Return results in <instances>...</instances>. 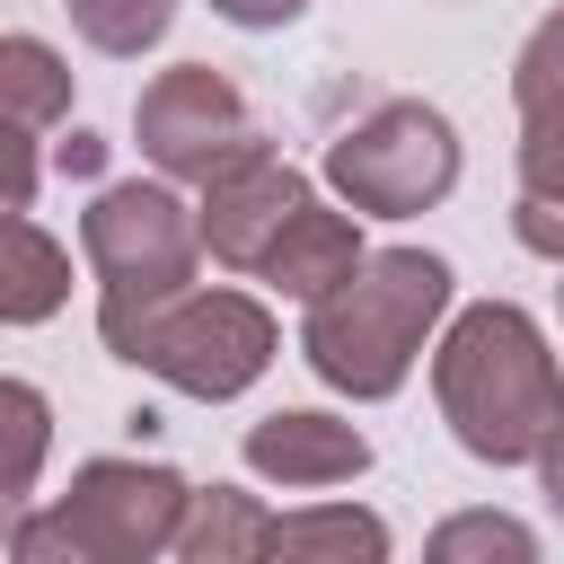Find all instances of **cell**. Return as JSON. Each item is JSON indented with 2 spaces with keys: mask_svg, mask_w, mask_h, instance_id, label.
Masks as SVG:
<instances>
[{
  "mask_svg": "<svg viewBox=\"0 0 564 564\" xmlns=\"http://www.w3.org/2000/svg\"><path fill=\"white\" fill-rule=\"evenodd\" d=\"M432 397L467 458L485 467H538V449L564 432V370L546 326L520 300H467L449 308L432 344Z\"/></svg>",
  "mask_w": 564,
  "mask_h": 564,
  "instance_id": "1",
  "label": "cell"
},
{
  "mask_svg": "<svg viewBox=\"0 0 564 564\" xmlns=\"http://www.w3.org/2000/svg\"><path fill=\"white\" fill-rule=\"evenodd\" d=\"M449 300H458L449 256H432V247H370L361 273L300 317V352H308V370H317L335 397L379 405V397H397V388L414 379V361L441 344Z\"/></svg>",
  "mask_w": 564,
  "mask_h": 564,
  "instance_id": "2",
  "label": "cell"
},
{
  "mask_svg": "<svg viewBox=\"0 0 564 564\" xmlns=\"http://www.w3.org/2000/svg\"><path fill=\"white\" fill-rule=\"evenodd\" d=\"M194 485L159 458H88L70 494L35 502L9 529V564H159L176 555Z\"/></svg>",
  "mask_w": 564,
  "mask_h": 564,
  "instance_id": "3",
  "label": "cell"
},
{
  "mask_svg": "<svg viewBox=\"0 0 564 564\" xmlns=\"http://www.w3.org/2000/svg\"><path fill=\"white\" fill-rule=\"evenodd\" d=\"M79 256L97 273V335L115 344L123 326H141L150 308L194 291L203 229L167 176H123V185H97V203L79 212Z\"/></svg>",
  "mask_w": 564,
  "mask_h": 564,
  "instance_id": "4",
  "label": "cell"
},
{
  "mask_svg": "<svg viewBox=\"0 0 564 564\" xmlns=\"http://www.w3.org/2000/svg\"><path fill=\"white\" fill-rule=\"evenodd\" d=\"M115 361L167 379L176 397H203V405H229L247 397L264 370H273V308L247 300V291H176L167 308H150L141 326H123L106 344Z\"/></svg>",
  "mask_w": 564,
  "mask_h": 564,
  "instance_id": "5",
  "label": "cell"
},
{
  "mask_svg": "<svg viewBox=\"0 0 564 564\" xmlns=\"http://www.w3.org/2000/svg\"><path fill=\"white\" fill-rule=\"evenodd\" d=\"M326 194L352 220H414L458 194V123L423 97H388L326 141Z\"/></svg>",
  "mask_w": 564,
  "mask_h": 564,
  "instance_id": "6",
  "label": "cell"
},
{
  "mask_svg": "<svg viewBox=\"0 0 564 564\" xmlns=\"http://www.w3.org/2000/svg\"><path fill=\"white\" fill-rule=\"evenodd\" d=\"M132 141H141V159H150L167 185H203L212 167H229V159L256 150L264 132H256V115H247V97H238L229 70L176 62V70H159V79L132 97Z\"/></svg>",
  "mask_w": 564,
  "mask_h": 564,
  "instance_id": "7",
  "label": "cell"
},
{
  "mask_svg": "<svg viewBox=\"0 0 564 564\" xmlns=\"http://www.w3.org/2000/svg\"><path fill=\"white\" fill-rule=\"evenodd\" d=\"M300 203H308V176H300L273 141L238 150L229 167H212V176L194 185L203 256H212V264H229V273H264V256H273V238L291 229V212H300Z\"/></svg>",
  "mask_w": 564,
  "mask_h": 564,
  "instance_id": "8",
  "label": "cell"
},
{
  "mask_svg": "<svg viewBox=\"0 0 564 564\" xmlns=\"http://www.w3.org/2000/svg\"><path fill=\"white\" fill-rule=\"evenodd\" d=\"M238 458H247V476H264L282 494H326V485H352L370 467V432L326 414V405H273L264 423H247Z\"/></svg>",
  "mask_w": 564,
  "mask_h": 564,
  "instance_id": "9",
  "label": "cell"
},
{
  "mask_svg": "<svg viewBox=\"0 0 564 564\" xmlns=\"http://www.w3.org/2000/svg\"><path fill=\"white\" fill-rule=\"evenodd\" d=\"M361 220L344 212V203H326V194H308L300 212H291V229L273 238V256H264V273L256 282H273L282 300H300V308H317V300H335L352 273H361Z\"/></svg>",
  "mask_w": 564,
  "mask_h": 564,
  "instance_id": "10",
  "label": "cell"
},
{
  "mask_svg": "<svg viewBox=\"0 0 564 564\" xmlns=\"http://www.w3.org/2000/svg\"><path fill=\"white\" fill-rule=\"evenodd\" d=\"M264 564H397V555L370 502H300V511H273Z\"/></svg>",
  "mask_w": 564,
  "mask_h": 564,
  "instance_id": "11",
  "label": "cell"
},
{
  "mask_svg": "<svg viewBox=\"0 0 564 564\" xmlns=\"http://www.w3.org/2000/svg\"><path fill=\"white\" fill-rule=\"evenodd\" d=\"M70 308V247L26 212H0V326H44Z\"/></svg>",
  "mask_w": 564,
  "mask_h": 564,
  "instance_id": "12",
  "label": "cell"
},
{
  "mask_svg": "<svg viewBox=\"0 0 564 564\" xmlns=\"http://www.w3.org/2000/svg\"><path fill=\"white\" fill-rule=\"evenodd\" d=\"M53 458V397L35 379H9L0 370V546L9 529L35 511V476Z\"/></svg>",
  "mask_w": 564,
  "mask_h": 564,
  "instance_id": "13",
  "label": "cell"
},
{
  "mask_svg": "<svg viewBox=\"0 0 564 564\" xmlns=\"http://www.w3.org/2000/svg\"><path fill=\"white\" fill-rule=\"evenodd\" d=\"M273 511L247 485H194L185 520H176V564H264Z\"/></svg>",
  "mask_w": 564,
  "mask_h": 564,
  "instance_id": "14",
  "label": "cell"
},
{
  "mask_svg": "<svg viewBox=\"0 0 564 564\" xmlns=\"http://www.w3.org/2000/svg\"><path fill=\"white\" fill-rule=\"evenodd\" d=\"M62 115H70V62L44 35H0V123L44 141Z\"/></svg>",
  "mask_w": 564,
  "mask_h": 564,
  "instance_id": "15",
  "label": "cell"
},
{
  "mask_svg": "<svg viewBox=\"0 0 564 564\" xmlns=\"http://www.w3.org/2000/svg\"><path fill=\"white\" fill-rule=\"evenodd\" d=\"M423 564H546V555H538V529H529L520 511L467 502V511H449V520L423 538Z\"/></svg>",
  "mask_w": 564,
  "mask_h": 564,
  "instance_id": "16",
  "label": "cell"
},
{
  "mask_svg": "<svg viewBox=\"0 0 564 564\" xmlns=\"http://www.w3.org/2000/svg\"><path fill=\"white\" fill-rule=\"evenodd\" d=\"M62 9H70V26H79V44L106 53V62H141V53L176 26V0H62Z\"/></svg>",
  "mask_w": 564,
  "mask_h": 564,
  "instance_id": "17",
  "label": "cell"
},
{
  "mask_svg": "<svg viewBox=\"0 0 564 564\" xmlns=\"http://www.w3.org/2000/svg\"><path fill=\"white\" fill-rule=\"evenodd\" d=\"M520 203H564V106L520 115Z\"/></svg>",
  "mask_w": 564,
  "mask_h": 564,
  "instance_id": "18",
  "label": "cell"
},
{
  "mask_svg": "<svg viewBox=\"0 0 564 564\" xmlns=\"http://www.w3.org/2000/svg\"><path fill=\"white\" fill-rule=\"evenodd\" d=\"M511 97H520V115L529 106H564V9H546L529 26V44L511 62Z\"/></svg>",
  "mask_w": 564,
  "mask_h": 564,
  "instance_id": "19",
  "label": "cell"
},
{
  "mask_svg": "<svg viewBox=\"0 0 564 564\" xmlns=\"http://www.w3.org/2000/svg\"><path fill=\"white\" fill-rule=\"evenodd\" d=\"M35 185H44V150H35V132H9V123H0V212H26Z\"/></svg>",
  "mask_w": 564,
  "mask_h": 564,
  "instance_id": "20",
  "label": "cell"
},
{
  "mask_svg": "<svg viewBox=\"0 0 564 564\" xmlns=\"http://www.w3.org/2000/svg\"><path fill=\"white\" fill-rule=\"evenodd\" d=\"M511 238L546 264H564V203H511Z\"/></svg>",
  "mask_w": 564,
  "mask_h": 564,
  "instance_id": "21",
  "label": "cell"
},
{
  "mask_svg": "<svg viewBox=\"0 0 564 564\" xmlns=\"http://www.w3.org/2000/svg\"><path fill=\"white\" fill-rule=\"evenodd\" d=\"M308 0H212V18H229V26H247V35H273V26H291Z\"/></svg>",
  "mask_w": 564,
  "mask_h": 564,
  "instance_id": "22",
  "label": "cell"
},
{
  "mask_svg": "<svg viewBox=\"0 0 564 564\" xmlns=\"http://www.w3.org/2000/svg\"><path fill=\"white\" fill-rule=\"evenodd\" d=\"M538 494H546V511L564 520V432H555V441L538 449Z\"/></svg>",
  "mask_w": 564,
  "mask_h": 564,
  "instance_id": "23",
  "label": "cell"
},
{
  "mask_svg": "<svg viewBox=\"0 0 564 564\" xmlns=\"http://www.w3.org/2000/svg\"><path fill=\"white\" fill-rule=\"evenodd\" d=\"M555 300H564V282H555Z\"/></svg>",
  "mask_w": 564,
  "mask_h": 564,
  "instance_id": "24",
  "label": "cell"
}]
</instances>
